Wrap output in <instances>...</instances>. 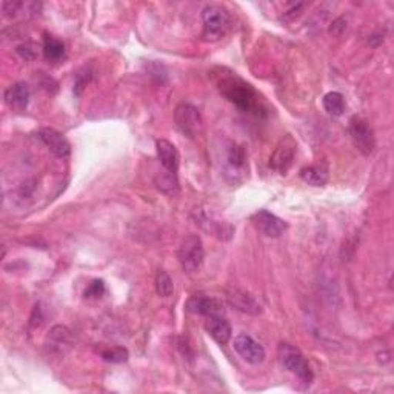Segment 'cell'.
Listing matches in <instances>:
<instances>
[{
  "mask_svg": "<svg viewBox=\"0 0 394 394\" xmlns=\"http://www.w3.org/2000/svg\"><path fill=\"white\" fill-rule=\"evenodd\" d=\"M219 90L222 92V96L226 100H230L233 105H236L240 111L256 116H260L265 111L264 102L257 95V91L236 75L220 79Z\"/></svg>",
  "mask_w": 394,
  "mask_h": 394,
  "instance_id": "cell-1",
  "label": "cell"
},
{
  "mask_svg": "<svg viewBox=\"0 0 394 394\" xmlns=\"http://www.w3.org/2000/svg\"><path fill=\"white\" fill-rule=\"evenodd\" d=\"M204 31L202 39L205 42H217L228 32L231 26V16L222 5H208L202 12Z\"/></svg>",
  "mask_w": 394,
  "mask_h": 394,
  "instance_id": "cell-2",
  "label": "cell"
},
{
  "mask_svg": "<svg viewBox=\"0 0 394 394\" xmlns=\"http://www.w3.org/2000/svg\"><path fill=\"white\" fill-rule=\"evenodd\" d=\"M279 359L280 364L284 365V368L286 371L293 373V375L297 376L302 382L311 384L313 377V370L308 364V360L305 359L302 355V351L296 346H293L290 344H280L279 345Z\"/></svg>",
  "mask_w": 394,
  "mask_h": 394,
  "instance_id": "cell-3",
  "label": "cell"
},
{
  "mask_svg": "<svg viewBox=\"0 0 394 394\" xmlns=\"http://www.w3.org/2000/svg\"><path fill=\"white\" fill-rule=\"evenodd\" d=\"M177 259L182 270L188 275L196 273L204 264L205 251L202 239L197 235H190L182 239L177 250Z\"/></svg>",
  "mask_w": 394,
  "mask_h": 394,
  "instance_id": "cell-4",
  "label": "cell"
},
{
  "mask_svg": "<svg viewBox=\"0 0 394 394\" xmlns=\"http://www.w3.org/2000/svg\"><path fill=\"white\" fill-rule=\"evenodd\" d=\"M175 120L179 131L188 139H196L202 131V116L195 105L180 104L175 111Z\"/></svg>",
  "mask_w": 394,
  "mask_h": 394,
  "instance_id": "cell-5",
  "label": "cell"
},
{
  "mask_svg": "<svg viewBox=\"0 0 394 394\" xmlns=\"http://www.w3.org/2000/svg\"><path fill=\"white\" fill-rule=\"evenodd\" d=\"M348 132L353 144L362 155L368 156L375 150V132L364 119L357 116L353 117L348 124Z\"/></svg>",
  "mask_w": 394,
  "mask_h": 394,
  "instance_id": "cell-6",
  "label": "cell"
},
{
  "mask_svg": "<svg viewBox=\"0 0 394 394\" xmlns=\"http://www.w3.org/2000/svg\"><path fill=\"white\" fill-rule=\"evenodd\" d=\"M233 346L237 355L251 365H259L265 360V348L248 335L236 336L233 340Z\"/></svg>",
  "mask_w": 394,
  "mask_h": 394,
  "instance_id": "cell-7",
  "label": "cell"
},
{
  "mask_svg": "<svg viewBox=\"0 0 394 394\" xmlns=\"http://www.w3.org/2000/svg\"><path fill=\"white\" fill-rule=\"evenodd\" d=\"M251 222L255 224L256 228L266 237H279L280 235H284V231L286 228H288L285 220L266 210L257 211L256 215L251 217Z\"/></svg>",
  "mask_w": 394,
  "mask_h": 394,
  "instance_id": "cell-8",
  "label": "cell"
},
{
  "mask_svg": "<svg viewBox=\"0 0 394 394\" xmlns=\"http://www.w3.org/2000/svg\"><path fill=\"white\" fill-rule=\"evenodd\" d=\"M296 142L290 136L280 142V145L276 148L275 155L270 159V166L273 170H276L280 175H285L293 165V160L296 156Z\"/></svg>",
  "mask_w": 394,
  "mask_h": 394,
  "instance_id": "cell-9",
  "label": "cell"
},
{
  "mask_svg": "<svg viewBox=\"0 0 394 394\" xmlns=\"http://www.w3.org/2000/svg\"><path fill=\"white\" fill-rule=\"evenodd\" d=\"M226 300L228 304L236 308L237 311H242L245 315L257 316L262 313V306L256 300L255 296H251L248 291L240 288H230L226 291Z\"/></svg>",
  "mask_w": 394,
  "mask_h": 394,
  "instance_id": "cell-10",
  "label": "cell"
},
{
  "mask_svg": "<svg viewBox=\"0 0 394 394\" xmlns=\"http://www.w3.org/2000/svg\"><path fill=\"white\" fill-rule=\"evenodd\" d=\"M37 137L48 146V150L60 159H65L71 155V145L62 132L52 128H40Z\"/></svg>",
  "mask_w": 394,
  "mask_h": 394,
  "instance_id": "cell-11",
  "label": "cell"
},
{
  "mask_svg": "<svg viewBox=\"0 0 394 394\" xmlns=\"http://www.w3.org/2000/svg\"><path fill=\"white\" fill-rule=\"evenodd\" d=\"M186 308L193 315H200V316H216L222 315V304L219 300L204 296V295H196L190 297L188 302H186Z\"/></svg>",
  "mask_w": 394,
  "mask_h": 394,
  "instance_id": "cell-12",
  "label": "cell"
},
{
  "mask_svg": "<svg viewBox=\"0 0 394 394\" xmlns=\"http://www.w3.org/2000/svg\"><path fill=\"white\" fill-rule=\"evenodd\" d=\"M157 150V157L160 160V165L164 166L165 171L171 173V175H177L179 171V151L175 145H173L170 140L160 139L156 144Z\"/></svg>",
  "mask_w": 394,
  "mask_h": 394,
  "instance_id": "cell-13",
  "label": "cell"
},
{
  "mask_svg": "<svg viewBox=\"0 0 394 394\" xmlns=\"http://www.w3.org/2000/svg\"><path fill=\"white\" fill-rule=\"evenodd\" d=\"M205 330L211 336V339L215 340V342H217L219 345H225L230 342L231 333H233L231 325L228 324V320L222 317V315L206 317Z\"/></svg>",
  "mask_w": 394,
  "mask_h": 394,
  "instance_id": "cell-14",
  "label": "cell"
},
{
  "mask_svg": "<svg viewBox=\"0 0 394 394\" xmlns=\"http://www.w3.org/2000/svg\"><path fill=\"white\" fill-rule=\"evenodd\" d=\"M30 86L25 82H17L11 85L8 90L5 91V102L11 110L16 111H25L26 106L30 104Z\"/></svg>",
  "mask_w": 394,
  "mask_h": 394,
  "instance_id": "cell-15",
  "label": "cell"
},
{
  "mask_svg": "<svg viewBox=\"0 0 394 394\" xmlns=\"http://www.w3.org/2000/svg\"><path fill=\"white\" fill-rule=\"evenodd\" d=\"M246 170V152L240 145L233 144L226 152V175H231L233 180L237 176L245 175Z\"/></svg>",
  "mask_w": 394,
  "mask_h": 394,
  "instance_id": "cell-16",
  "label": "cell"
},
{
  "mask_svg": "<svg viewBox=\"0 0 394 394\" xmlns=\"http://www.w3.org/2000/svg\"><path fill=\"white\" fill-rule=\"evenodd\" d=\"M300 177L313 186H322L328 182V168H326V165L320 164L310 165L300 171Z\"/></svg>",
  "mask_w": 394,
  "mask_h": 394,
  "instance_id": "cell-17",
  "label": "cell"
},
{
  "mask_svg": "<svg viewBox=\"0 0 394 394\" xmlns=\"http://www.w3.org/2000/svg\"><path fill=\"white\" fill-rule=\"evenodd\" d=\"M43 55L50 62H60L65 57V45L62 40L46 35L43 39Z\"/></svg>",
  "mask_w": 394,
  "mask_h": 394,
  "instance_id": "cell-18",
  "label": "cell"
},
{
  "mask_svg": "<svg viewBox=\"0 0 394 394\" xmlns=\"http://www.w3.org/2000/svg\"><path fill=\"white\" fill-rule=\"evenodd\" d=\"M324 108L331 116H342L345 111V99L337 91H331L328 95L324 96Z\"/></svg>",
  "mask_w": 394,
  "mask_h": 394,
  "instance_id": "cell-19",
  "label": "cell"
},
{
  "mask_svg": "<svg viewBox=\"0 0 394 394\" xmlns=\"http://www.w3.org/2000/svg\"><path fill=\"white\" fill-rule=\"evenodd\" d=\"M156 185L157 188L165 193V195H175L179 190V180H177V175H171V173L165 171L160 173V175L156 177Z\"/></svg>",
  "mask_w": 394,
  "mask_h": 394,
  "instance_id": "cell-20",
  "label": "cell"
},
{
  "mask_svg": "<svg viewBox=\"0 0 394 394\" xmlns=\"http://www.w3.org/2000/svg\"><path fill=\"white\" fill-rule=\"evenodd\" d=\"M156 291L160 297H170L175 291V284L170 275L164 270H160L156 276Z\"/></svg>",
  "mask_w": 394,
  "mask_h": 394,
  "instance_id": "cell-21",
  "label": "cell"
},
{
  "mask_svg": "<svg viewBox=\"0 0 394 394\" xmlns=\"http://www.w3.org/2000/svg\"><path fill=\"white\" fill-rule=\"evenodd\" d=\"M100 356L105 360V362L110 364H122L125 360H128V350L124 348V346H112V348H106Z\"/></svg>",
  "mask_w": 394,
  "mask_h": 394,
  "instance_id": "cell-22",
  "label": "cell"
},
{
  "mask_svg": "<svg viewBox=\"0 0 394 394\" xmlns=\"http://www.w3.org/2000/svg\"><path fill=\"white\" fill-rule=\"evenodd\" d=\"M51 345L60 346V345H68L70 344V331L65 326H55L50 333Z\"/></svg>",
  "mask_w": 394,
  "mask_h": 394,
  "instance_id": "cell-23",
  "label": "cell"
},
{
  "mask_svg": "<svg viewBox=\"0 0 394 394\" xmlns=\"http://www.w3.org/2000/svg\"><path fill=\"white\" fill-rule=\"evenodd\" d=\"M105 295V282L104 280H92V282L88 285V288L85 290V297H100Z\"/></svg>",
  "mask_w": 394,
  "mask_h": 394,
  "instance_id": "cell-24",
  "label": "cell"
},
{
  "mask_svg": "<svg viewBox=\"0 0 394 394\" xmlns=\"http://www.w3.org/2000/svg\"><path fill=\"white\" fill-rule=\"evenodd\" d=\"M92 79V72L90 70H86L83 68L82 71H79L77 72V76H76V85H75V92L79 96L80 92H82V90L86 86V83L90 82V80Z\"/></svg>",
  "mask_w": 394,
  "mask_h": 394,
  "instance_id": "cell-25",
  "label": "cell"
},
{
  "mask_svg": "<svg viewBox=\"0 0 394 394\" xmlns=\"http://www.w3.org/2000/svg\"><path fill=\"white\" fill-rule=\"evenodd\" d=\"M305 6H306V3H304V2L291 3V5H290V10H286V11L284 12V17L288 19V20L297 17V16L300 14V12H302V10L305 8Z\"/></svg>",
  "mask_w": 394,
  "mask_h": 394,
  "instance_id": "cell-26",
  "label": "cell"
},
{
  "mask_svg": "<svg viewBox=\"0 0 394 394\" xmlns=\"http://www.w3.org/2000/svg\"><path fill=\"white\" fill-rule=\"evenodd\" d=\"M345 28H346V22L344 19H337V20H335V23H333V26H331V35H336V36H339V35H342V32L345 31Z\"/></svg>",
  "mask_w": 394,
  "mask_h": 394,
  "instance_id": "cell-27",
  "label": "cell"
}]
</instances>
